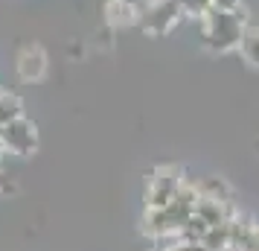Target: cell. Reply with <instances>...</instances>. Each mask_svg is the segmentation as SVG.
Here are the masks:
<instances>
[{"label":"cell","mask_w":259,"mask_h":251,"mask_svg":"<svg viewBox=\"0 0 259 251\" xmlns=\"http://www.w3.org/2000/svg\"><path fill=\"white\" fill-rule=\"evenodd\" d=\"M207 228H210V225H207L201 216L192 213L187 222H184V228L178 231V237H181V242H201V237L207 234Z\"/></svg>","instance_id":"obj_12"},{"label":"cell","mask_w":259,"mask_h":251,"mask_svg":"<svg viewBox=\"0 0 259 251\" xmlns=\"http://www.w3.org/2000/svg\"><path fill=\"white\" fill-rule=\"evenodd\" d=\"M18 117H24V102L9 91H0V123L6 126V123H12Z\"/></svg>","instance_id":"obj_11"},{"label":"cell","mask_w":259,"mask_h":251,"mask_svg":"<svg viewBox=\"0 0 259 251\" xmlns=\"http://www.w3.org/2000/svg\"><path fill=\"white\" fill-rule=\"evenodd\" d=\"M210 6L219 12H245L242 0H210Z\"/></svg>","instance_id":"obj_14"},{"label":"cell","mask_w":259,"mask_h":251,"mask_svg":"<svg viewBox=\"0 0 259 251\" xmlns=\"http://www.w3.org/2000/svg\"><path fill=\"white\" fill-rule=\"evenodd\" d=\"M143 9L134 0H108L105 6V21L111 26H128L134 21H140Z\"/></svg>","instance_id":"obj_7"},{"label":"cell","mask_w":259,"mask_h":251,"mask_svg":"<svg viewBox=\"0 0 259 251\" xmlns=\"http://www.w3.org/2000/svg\"><path fill=\"white\" fill-rule=\"evenodd\" d=\"M15 70L21 76V82H41L47 76V53L41 44H24L18 50Z\"/></svg>","instance_id":"obj_5"},{"label":"cell","mask_w":259,"mask_h":251,"mask_svg":"<svg viewBox=\"0 0 259 251\" xmlns=\"http://www.w3.org/2000/svg\"><path fill=\"white\" fill-rule=\"evenodd\" d=\"M0 140L6 146V152H12V155H32L35 146H38V129H35L32 120L18 117V120L3 126Z\"/></svg>","instance_id":"obj_3"},{"label":"cell","mask_w":259,"mask_h":251,"mask_svg":"<svg viewBox=\"0 0 259 251\" xmlns=\"http://www.w3.org/2000/svg\"><path fill=\"white\" fill-rule=\"evenodd\" d=\"M201 245L207 251H227L230 248V222L207 228V234L201 237Z\"/></svg>","instance_id":"obj_10"},{"label":"cell","mask_w":259,"mask_h":251,"mask_svg":"<svg viewBox=\"0 0 259 251\" xmlns=\"http://www.w3.org/2000/svg\"><path fill=\"white\" fill-rule=\"evenodd\" d=\"M253 242H256V251H259V228L253 225Z\"/></svg>","instance_id":"obj_17"},{"label":"cell","mask_w":259,"mask_h":251,"mask_svg":"<svg viewBox=\"0 0 259 251\" xmlns=\"http://www.w3.org/2000/svg\"><path fill=\"white\" fill-rule=\"evenodd\" d=\"M195 193L204 196V199H215V202H230L233 199V190L224 178H215V175H204V178H195Z\"/></svg>","instance_id":"obj_8"},{"label":"cell","mask_w":259,"mask_h":251,"mask_svg":"<svg viewBox=\"0 0 259 251\" xmlns=\"http://www.w3.org/2000/svg\"><path fill=\"white\" fill-rule=\"evenodd\" d=\"M0 190H6V175L0 172Z\"/></svg>","instance_id":"obj_19"},{"label":"cell","mask_w":259,"mask_h":251,"mask_svg":"<svg viewBox=\"0 0 259 251\" xmlns=\"http://www.w3.org/2000/svg\"><path fill=\"white\" fill-rule=\"evenodd\" d=\"M181 15H184V9H181L178 0H154V3H149V9H143L140 24L152 35H166L178 24Z\"/></svg>","instance_id":"obj_4"},{"label":"cell","mask_w":259,"mask_h":251,"mask_svg":"<svg viewBox=\"0 0 259 251\" xmlns=\"http://www.w3.org/2000/svg\"><path fill=\"white\" fill-rule=\"evenodd\" d=\"M184 15H204L210 9V0H178Z\"/></svg>","instance_id":"obj_13"},{"label":"cell","mask_w":259,"mask_h":251,"mask_svg":"<svg viewBox=\"0 0 259 251\" xmlns=\"http://www.w3.org/2000/svg\"><path fill=\"white\" fill-rule=\"evenodd\" d=\"M166 251H187V242H175L172 248H166Z\"/></svg>","instance_id":"obj_16"},{"label":"cell","mask_w":259,"mask_h":251,"mask_svg":"<svg viewBox=\"0 0 259 251\" xmlns=\"http://www.w3.org/2000/svg\"><path fill=\"white\" fill-rule=\"evenodd\" d=\"M184 184V172L178 167H157L149 175V187H146V204L149 207H166L172 202Z\"/></svg>","instance_id":"obj_2"},{"label":"cell","mask_w":259,"mask_h":251,"mask_svg":"<svg viewBox=\"0 0 259 251\" xmlns=\"http://www.w3.org/2000/svg\"><path fill=\"white\" fill-rule=\"evenodd\" d=\"M195 216H201L210 228L222 225V222L236 219V204H233V199H230V202H215V199H204V196H198V202H195Z\"/></svg>","instance_id":"obj_6"},{"label":"cell","mask_w":259,"mask_h":251,"mask_svg":"<svg viewBox=\"0 0 259 251\" xmlns=\"http://www.w3.org/2000/svg\"><path fill=\"white\" fill-rule=\"evenodd\" d=\"M0 134H3V123H0Z\"/></svg>","instance_id":"obj_20"},{"label":"cell","mask_w":259,"mask_h":251,"mask_svg":"<svg viewBox=\"0 0 259 251\" xmlns=\"http://www.w3.org/2000/svg\"><path fill=\"white\" fill-rule=\"evenodd\" d=\"M239 53L250 61L253 67H259V24H245L242 41H239Z\"/></svg>","instance_id":"obj_9"},{"label":"cell","mask_w":259,"mask_h":251,"mask_svg":"<svg viewBox=\"0 0 259 251\" xmlns=\"http://www.w3.org/2000/svg\"><path fill=\"white\" fill-rule=\"evenodd\" d=\"M3 155H9V152H6V146H3V140H0V161H3Z\"/></svg>","instance_id":"obj_18"},{"label":"cell","mask_w":259,"mask_h":251,"mask_svg":"<svg viewBox=\"0 0 259 251\" xmlns=\"http://www.w3.org/2000/svg\"><path fill=\"white\" fill-rule=\"evenodd\" d=\"M187 251H207L201 242H187Z\"/></svg>","instance_id":"obj_15"},{"label":"cell","mask_w":259,"mask_h":251,"mask_svg":"<svg viewBox=\"0 0 259 251\" xmlns=\"http://www.w3.org/2000/svg\"><path fill=\"white\" fill-rule=\"evenodd\" d=\"M201 18V44L210 47L212 53H230L239 50L242 32H245L247 18L245 12H219V9H207Z\"/></svg>","instance_id":"obj_1"}]
</instances>
